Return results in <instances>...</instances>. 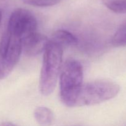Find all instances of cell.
I'll list each match as a JSON object with an SVG mask.
<instances>
[{"label":"cell","instance_id":"cell-1","mask_svg":"<svg viewBox=\"0 0 126 126\" xmlns=\"http://www.w3.org/2000/svg\"><path fill=\"white\" fill-rule=\"evenodd\" d=\"M60 96L68 107H76L83 86V69L81 63L73 59L66 60L60 73Z\"/></svg>","mask_w":126,"mask_h":126},{"label":"cell","instance_id":"cell-2","mask_svg":"<svg viewBox=\"0 0 126 126\" xmlns=\"http://www.w3.org/2000/svg\"><path fill=\"white\" fill-rule=\"evenodd\" d=\"M62 47L49 40L44 52L39 78V91L43 95H49L55 89L62 66Z\"/></svg>","mask_w":126,"mask_h":126},{"label":"cell","instance_id":"cell-3","mask_svg":"<svg viewBox=\"0 0 126 126\" xmlns=\"http://www.w3.org/2000/svg\"><path fill=\"white\" fill-rule=\"evenodd\" d=\"M120 86L105 79L95 80L83 84L76 107L91 106L113 98L119 94Z\"/></svg>","mask_w":126,"mask_h":126},{"label":"cell","instance_id":"cell-4","mask_svg":"<svg viewBox=\"0 0 126 126\" xmlns=\"http://www.w3.org/2000/svg\"><path fill=\"white\" fill-rule=\"evenodd\" d=\"M37 20L34 15L27 9L18 8L12 12L7 24V31L23 40L36 32Z\"/></svg>","mask_w":126,"mask_h":126},{"label":"cell","instance_id":"cell-5","mask_svg":"<svg viewBox=\"0 0 126 126\" xmlns=\"http://www.w3.org/2000/svg\"><path fill=\"white\" fill-rule=\"evenodd\" d=\"M22 52V40L6 30L0 40V55L12 70L18 63Z\"/></svg>","mask_w":126,"mask_h":126},{"label":"cell","instance_id":"cell-6","mask_svg":"<svg viewBox=\"0 0 126 126\" xmlns=\"http://www.w3.org/2000/svg\"><path fill=\"white\" fill-rule=\"evenodd\" d=\"M49 40L46 36L36 32L22 40V51L28 57H34L44 52Z\"/></svg>","mask_w":126,"mask_h":126},{"label":"cell","instance_id":"cell-7","mask_svg":"<svg viewBox=\"0 0 126 126\" xmlns=\"http://www.w3.org/2000/svg\"><path fill=\"white\" fill-rule=\"evenodd\" d=\"M50 40L62 47L73 46L78 43L77 38L72 33L64 30H59L54 32Z\"/></svg>","mask_w":126,"mask_h":126},{"label":"cell","instance_id":"cell-8","mask_svg":"<svg viewBox=\"0 0 126 126\" xmlns=\"http://www.w3.org/2000/svg\"><path fill=\"white\" fill-rule=\"evenodd\" d=\"M34 116L38 124L41 126H50L54 121V113L51 110L44 107H39L35 109Z\"/></svg>","mask_w":126,"mask_h":126},{"label":"cell","instance_id":"cell-9","mask_svg":"<svg viewBox=\"0 0 126 126\" xmlns=\"http://www.w3.org/2000/svg\"><path fill=\"white\" fill-rule=\"evenodd\" d=\"M112 44L114 47H123L126 46V23L122 25L112 38Z\"/></svg>","mask_w":126,"mask_h":126},{"label":"cell","instance_id":"cell-10","mask_svg":"<svg viewBox=\"0 0 126 126\" xmlns=\"http://www.w3.org/2000/svg\"><path fill=\"white\" fill-rule=\"evenodd\" d=\"M105 4L107 7L115 13H126V0H110Z\"/></svg>","mask_w":126,"mask_h":126},{"label":"cell","instance_id":"cell-11","mask_svg":"<svg viewBox=\"0 0 126 126\" xmlns=\"http://www.w3.org/2000/svg\"><path fill=\"white\" fill-rule=\"evenodd\" d=\"M24 3L36 7H49L59 3L62 0H22Z\"/></svg>","mask_w":126,"mask_h":126},{"label":"cell","instance_id":"cell-12","mask_svg":"<svg viewBox=\"0 0 126 126\" xmlns=\"http://www.w3.org/2000/svg\"><path fill=\"white\" fill-rule=\"evenodd\" d=\"M12 71V69L0 55V80L6 78Z\"/></svg>","mask_w":126,"mask_h":126},{"label":"cell","instance_id":"cell-13","mask_svg":"<svg viewBox=\"0 0 126 126\" xmlns=\"http://www.w3.org/2000/svg\"><path fill=\"white\" fill-rule=\"evenodd\" d=\"M0 126H18L16 124H13L12 123H9V122H4L0 124Z\"/></svg>","mask_w":126,"mask_h":126},{"label":"cell","instance_id":"cell-14","mask_svg":"<svg viewBox=\"0 0 126 126\" xmlns=\"http://www.w3.org/2000/svg\"><path fill=\"white\" fill-rule=\"evenodd\" d=\"M1 20H2V12L0 11V23H1Z\"/></svg>","mask_w":126,"mask_h":126}]
</instances>
